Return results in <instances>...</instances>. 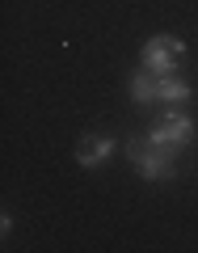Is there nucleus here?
Returning <instances> with one entry per match:
<instances>
[{
	"instance_id": "nucleus-1",
	"label": "nucleus",
	"mask_w": 198,
	"mask_h": 253,
	"mask_svg": "<svg viewBox=\"0 0 198 253\" xmlns=\"http://www.w3.org/2000/svg\"><path fill=\"white\" fill-rule=\"evenodd\" d=\"M190 139H194V118L181 114V110H164L160 123L148 131V144L160 148V152H169V156H177L181 148L190 144Z\"/></svg>"
},
{
	"instance_id": "nucleus-2",
	"label": "nucleus",
	"mask_w": 198,
	"mask_h": 253,
	"mask_svg": "<svg viewBox=\"0 0 198 253\" xmlns=\"http://www.w3.org/2000/svg\"><path fill=\"white\" fill-rule=\"evenodd\" d=\"M181 59H186V42L177 34H160V38H148L144 42V68L156 76H173Z\"/></svg>"
},
{
	"instance_id": "nucleus-3",
	"label": "nucleus",
	"mask_w": 198,
	"mask_h": 253,
	"mask_svg": "<svg viewBox=\"0 0 198 253\" xmlns=\"http://www.w3.org/2000/svg\"><path fill=\"white\" fill-rule=\"evenodd\" d=\"M122 148H126V156L139 165V173H144L148 181H173V177H177V165H173L169 152H160V148L144 144V139H126Z\"/></svg>"
},
{
	"instance_id": "nucleus-4",
	"label": "nucleus",
	"mask_w": 198,
	"mask_h": 253,
	"mask_svg": "<svg viewBox=\"0 0 198 253\" xmlns=\"http://www.w3.org/2000/svg\"><path fill=\"white\" fill-rule=\"evenodd\" d=\"M114 148H118V139H110V135H84L80 148H76V161H80L84 169H97Z\"/></svg>"
},
{
	"instance_id": "nucleus-5",
	"label": "nucleus",
	"mask_w": 198,
	"mask_h": 253,
	"mask_svg": "<svg viewBox=\"0 0 198 253\" xmlns=\"http://www.w3.org/2000/svg\"><path fill=\"white\" fill-rule=\"evenodd\" d=\"M190 97H194V89H190V84L181 81L177 72H173V76H160V81H156V101H169V106H186Z\"/></svg>"
},
{
	"instance_id": "nucleus-6",
	"label": "nucleus",
	"mask_w": 198,
	"mask_h": 253,
	"mask_svg": "<svg viewBox=\"0 0 198 253\" xmlns=\"http://www.w3.org/2000/svg\"><path fill=\"white\" fill-rule=\"evenodd\" d=\"M156 81H160L156 72L139 68V72L131 76V101H135V106H148V101H156Z\"/></svg>"
}]
</instances>
